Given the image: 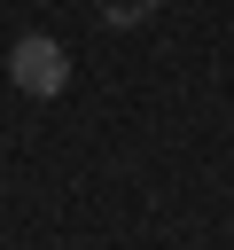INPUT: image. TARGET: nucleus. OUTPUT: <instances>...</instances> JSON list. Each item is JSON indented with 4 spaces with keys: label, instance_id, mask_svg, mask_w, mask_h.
Segmentation results:
<instances>
[{
    "label": "nucleus",
    "instance_id": "nucleus-1",
    "mask_svg": "<svg viewBox=\"0 0 234 250\" xmlns=\"http://www.w3.org/2000/svg\"><path fill=\"white\" fill-rule=\"evenodd\" d=\"M8 78H16V94H31V102H55V94L70 86V55H62V39H47V31H23V39L8 47Z\"/></svg>",
    "mask_w": 234,
    "mask_h": 250
}]
</instances>
